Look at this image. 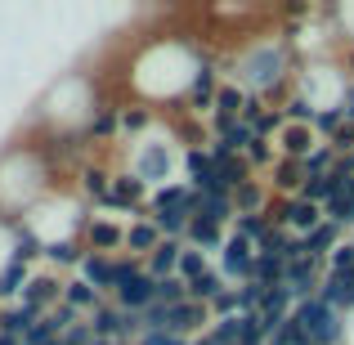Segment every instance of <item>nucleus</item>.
<instances>
[{
  "label": "nucleus",
  "mask_w": 354,
  "mask_h": 345,
  "mask_svg": "<svg viewBox=\"0 0 354 345\" xmlns=\"http://www.w3.org/2000/svg\"><path fill=\"white\" fill-rule=\"evenodd\" d=\"M184 202H193V184L189 180H171V184H162V189L148 193V216L175 211V207H184Z\"/></svg>",
  "instance_id": "22"
},
{
  "label": "nucleus",
  "mask_w": 354,
  "mask_h": 345,
  "mask_svg": "<svg viewBox=\"0 0 354 345\" xmlns=\"http://www.w3.org/2000/svg\"><path fill=\"white\" fill-rule=\"evenodd\" d=\"M14 238H18V225L14 220H0V274L14 265Z\"/></svg>",
  "instance_id": "28"
},
{
  "label": "nucleus",
  "mask_w": 354,
  "mask_h": 345,
  "mask_svg": "<svg viewBox=\"0 0 354 345\" xmlns=\"http://www.w3.org/2000/svg\"><path fill=\"white\" fill-rule=\"evenodd\" d=\"M90 216H95V211L81 202V193L72 189V184H59V189H54L41 207L27 211L18 225L41 242V251H50V247H59V242H81Z\"/></svg>",
  "instance_id": "5"
},
{
  "label": "nucleus",
  "mask_w": 354,
  "mask_h": 345,
  "mask_svg": "<svg viewBox=\"0 0 354 345\" xmlns=\"http://www.w3.org/2000/svg\"><path fill=\"white\" fill-rule=\"evenodd\" d=\"M207 54L211 50L198 36L148 32L144 41L135 45V54L126 59L121 90H126V99H139V104L157 108V113L166 117V113H175V108H184L202 63H207Z\"/></svg>",
  "instance_id": "1"
},
{
  "label": "nucleus",
  "mask_w": 354,
  "mask_h": 345,
  "mask_svg": "<svg viewBox=\"0 0 354 345\" xmlns=\"http://www.w3.org/2000/svg\"><path fill=\"white\" fill-rule=\"evenodd\" d=\"M341 63H346V72H350V81H354V45H346V54H341Z\"/></svg>",
  "instance_id": "29"
},
{
  "label": "nucleus",
  "mask_w": 354,
  "mask_h": 345,
  "mask_svg": "<svg viewBox=\"0 0 354 345\" xmlns=\"http://www.w3.org/2000/svg\"><path fill=\"white\" fill-rule=\"evenodd\" d=\"M319 144H323V139L314 135V126H296V121H287V126L274 135L278 157H292V162H305V157H310Z\"/></svg>",
  "instance_id": "14"
},
{
  "label": "nucleus",
  "mask_w": 354,
  "mask_h": 345,
  "mask_svg": "<svg viewBox=\"0 0 354 345\" xmlns=\"http://www.w3.org/2000/svg\"><path fill=\"white\" fill-rule=\"evenodd\" d=\"M292 90L314 108V113H332V108H346L354 81L341 63V54H328V59H305L301 72H296Z\"/></svg>",
  "instance_id": "6"
},
{
  "label": "nucleus",
  "mask_w": 354,
  "mask_h": 345,
  "mask_svg": "<svg viewBox=\"0 0 354 345\" xmlns=\"http://www.w3.org/2000/svg\"><path fill=\"white\" fill-rule=\"evenodd\" d=\"M269 207H274V193H269L265 175H251L247 184L234 189V220L238 216H269Z\"/></svg>",
  "instance_id": "13"
},
{
  "label": "nucleus",
  "mask_w": 354,
  "mask_h": 345,
  "mask_svg": "<svg viewBox=\"0 0 354 345\" xmlns=\"http://www.w3.org/2000/svg\"><path fill=\"white\" fill-rule=\"evenodd\" d=\"M211 265H216V260H211L207 251H198V247H184V256H180V278H184V283H198V278L207 274Z\"/></svg>",
  "instance_id": "24"
},
{
  "label": "nucleus",
  "mask_w": 354,
  "mask_h": 345,
  "mask_svg": "<svg viewBox=\"0 0 354 345\" xmlns=\"http://www.w3.org/2000/svg\"><path fill=\"white\" fill-rule=\"evenodd\" d=\"M162 126V113L148 104H139V99H126L121 104V144H139V139H148V130Z\"/></svg>",
  "instance_id": "12"
},
{
  "label": "nucleus",
  "mask_w": 354,
  "mask_h": 345,
  "mask_svg": "<svg viewBox=\"0 0 354 345\" xmlns=\"http://www.w3.org/2000/svg\"><path fill=\"white\" fill-rule=\"evenodd\" d=\"M153 301H157V278L148 274V269L135 278V283H126L121 292H113V305H121V310H130V314H144Z\"/></svg>",
  "instance_id": "17"
},
{
  "label": "nucleus",
  "mask_w": 354,
  "mask_h": 345,
  "mask_svg": "<svg viewBox=\"0 0 354 345\" xmlns=\"http://www.w3.org/2000/svg\"><path fill=\"white\" fill-rule=\"evenodd\" d=\"M274 162H278L274 139H256V144L247 148V166H251L256 175H269V171H274Z\"/></svg>",
  "instance_id": "25"
},
{
  "label": "nucleus",
  "mask_w": 354,
  "mask_h": 345,
  "mask_svg": "<svg viewBox=\"0 0 354 345\" xmlns=\"http://www.w3.org/2000/svg\"><path fill=\"white\" fill-rule=\"evenodd\" d=\"M180 256H184V242H162L144 265H148L153 278H175V274H180Z\"/></svg>",
  "instance_id": "23"
},
{
  "label": "nucleus",
  "mask_w": 354,
  "mask_h": 345,
  "mask_svg": "<svg viewBox=\"0 0 354 345\" xmlns=\"http://www.w3.org/2000/svg\"><path fill=\"white\" fill-rule=\"evenodd\" d=\"M175 166H180V148L171 144V135L162 139H139V144H121V166L117 171H130L139 184H148V193L171 184Z\"/></svg>",
  "instance_id": "7"
},
{
  "label": "nucleus",
  "mask_w": 354,
  "mask_h": 345,
  "mask_svg": "<svg viewBox=\"0 0 354 345\" xmlns=\"http://www.w3.org/2000/svg\"><path fill=\"white\" fill-rule=\"evenodd\" d=\"M265 184H269V193H274V198H301V189H305V162L278 157L274 171L265 175Z\"/></svg>",
  "instance_id": "15"
},
{
  "label": "nucleus",
  "mask_w": 354,
  "mask_h": 345,
  "mask_svg": "<svg viewBox=\"0 0 354 345\" xmlns=\"http://www.w3.org/2000/svg\"><path fill=\"white\" fill-rule=\"evenodd\" d=\"M104 301H108V296H104V292H95L90 283H81L77 274H72L68 283H63V305H68V310H77L81 319H90V314H95Z\"/></svg>",
  "instance_id": "20"
},
{
  "label": "nucleus",
  "mask_w": 354,
  "mask_h": 345,
  "mask_svg": "<svg viewBox=\"0 0 354 345\" xmlns=\"http://www.w3.org/2000/svg\"><path fill=\"white\" fill-rule=\"evenodd\" d=\"M126 225L130 220L108 216V211H95L86 233H81V247L95 251V256H121V251H126Z\"/></svg>",
  "instance_id": "9"
},
{
  "label": "nucleus",
  "mask_w": 354,
  "mask_h": 345,
  "mask_svg": "<svg viewBox=\"0 0 354 345\" xmlns=\"http://www.w3.org/2000/svg\"><path fill=\"white\" fill-rule=\"evenodd\" d=\"M225 238H229L225 225H216V220H207V216H193L189 233H184V247H198V251H207V256L216 260V251L225 247Z\"/></svg>",
  "instance_id": "18"
},
{
  "label": "nucleus",
  "mask_w": 354,
  "mask_h": 345,
  "mask_svg": "<svg viewBox=\"0 0 354 345\" xmlns=\"http://www.w3.org/2000/svg\"><path fill=\"white\" fill-rule=\"evenodd\" d=\"M162 229L153 225L148 216H139V220H130L126 225V256H135V260H148L157 247H162Z\"/></svg>",
  "instance_id": "16"
},
{
  "label": "nucleus",
  "mask_w": 354,
  "mask_h": 345,
  "mask_svg": "<svg viewBox=\"0 0 354 345\" xmlns=\"http://www.w3.org/2000/svg\"><path fill=\"white\" fill-rule=\"evenodd\" d=\"M180 301H189V283H184L180 274L157 278V305H180Z\"/></svg>",
  "instance_id": "27"
},
{
  "label": "nucleus",
  "mask_w": 354,
  "mask_h": 345,
  "mask_svg": "<svg viewBox=\"0 0 354 345\" xmlns=\"http://www.w3.org/2000/svg\"><path fill=\"white\" fill-rule=\"evenodd\" d=\"M296 72H301V54L278 27L238 41L225 59V81H238L247 95L265 99V104H283L292 95Z\"/></svg>",
  "instance_id": "2"
},
{
  "label": "nucleus",
  "mask_w": 354,
  "mask_h": 345,
  "mask_svg": "<svg viewBox=\"0 0 354 345\" xmlns=\"http://www.w3.org/2000/svg\"><path fill=\"white\" fill-rule=\"evenodd\" d=\"M63 283H68L63 274H54V269L41 265L32 274V283H27V292H23V305H27V310H36V314L59 310V305H63Z\"/></svg>",
  "instance_id": "11"
},
{
  "label": "nucleus",
  "mask_w": 354,
  "mask_h": 345,
  "mask_svg": "<svg viewBox=\"0 0 354 345\" xmlns=\"http://www.w3.org/2000/svg\"><path fill=\"white\" fill-rule=\"evenodd\" d=\"M104 77L86 68H72L63 77H54L45 86V95L36 99V113L27 117V126H45V130H68V135H86V126L95 121V113L104 108Z\"/></svg>",
  "instance_id": "4"
},
{
  "label": "nucleus",
  "mask_w": 354,
  "mask_h": 345,
  "mask_svg": "<svg viewBox=\"0 0 354 345\" xmlns=\"http://www.w3.org/2000/svg\"><path fill=\"white\" fill-rule=\"evenodd\" d=\"M350 242H354V229H350Z\"/></svg>",
  "instance_id": "30"
},
{
  "label": "nucleus",
  "mask_w": 354,
  "mask_h": 345,
  "mask_svg": "<svg viewBox=\"0 0 354 345\" xmlns=\"http://www.w3.org/2000/svg\"><path fill=\"white\" fill-rule=\"evenodd\" d=\"M36 323H41V314H36V310H27L23 301L0 305V337H9V341H27Z\"/></svg>",
  "instance_id": "19"
},
{
  "label": "nucleus",
  "mask_w": 354,
  "mask_h": 345,
  "mask_svg": "<svg viewBox=\"0 0 354 345\" xmlns=\"http://www.w3.org/2000/svg\"><path fill=\"white\" fill-rule=\"evenodd\" d=\"M292 319H296V328L305 332L310 345H346V314L332 310V305H323L319 296L301 301L292 310Z\"/></svg>",
  "instance_id": "8"
},
{
  "label": "nucleus",
  "mask_w": 354,
  "mask_h": 345,
  "mask_svg": "<svg viewBox=\"0 0 354 345\" xmlns=\"http://www.w3.org/2000/svg\"><path fill=\"white\" fill-rule=\"evenodd\" d=\"M113 260H117V256H95V251H86V260H81L77 278H81V283H90L95 292L113 296Z\"/></svg>",
  "instance_id": "21"
},
{
  "label": "nucleus",
  "mask_w": 354,
  "mask_h": 345,
  "mask_svg": "<svg viewBox=\"0 0 354 345\" xmlns=\"http://www.w3.org/2000/svg\"><path fill=\"white\" fill-rule=\"evenodd\" d=\"M216 269H220V278H225L229 287L251 283V274H256V247H251L247 238H238V233H229L225 247L216 251Z\"/></svg>",
  "instance_id": "10"
},
{
  "label": "nucleus",
  "mask_w": 354,
  "mask_h": 345,
  "mask_svg": "<svg viewBox=\"0 0 354 345\" xmlns=\"http://www.w3.org/2000/svg\"><path fill=\"white\" fill-rule=\"evenodd\" d=\"M323 274H341V278H346V274H354V242H350V238L341 242V247L332 251L328 260H323Z\"/></svg>",
  "instance_id": "26"
},
{
  "label": "nucleus",
  "mask_w": 354,
  "mask_h": 345,
  "mask_svg": "<svg viewBox=\"0 0 354 345\" xmlns=\"http://www.w3.org/2000/svg\"><path fill=\"white\" fill-rule=\"evenodd\" d=\"M59 184H68L50 162H45L41 148H32L23 135L14 144H5L0 153V220H23L32 207H41Z\"/></svg>",
  "instance_id": "3"
}]
</instances>
